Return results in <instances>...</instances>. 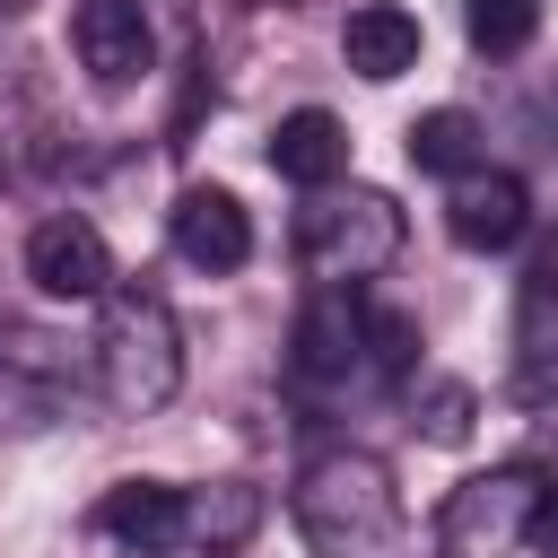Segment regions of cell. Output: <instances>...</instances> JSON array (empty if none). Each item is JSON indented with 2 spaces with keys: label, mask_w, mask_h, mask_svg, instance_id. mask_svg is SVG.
<instances>
[{
  "label": "cell",
  "mask_w": 558,
  "mask_h": 558,
  "mask_svg": "<svg viewBox=\"0 0 558 558\" xmlns=\"http://www.w3.org/2000/svg\"><path fill=\"white\" fill-rule=\"evenodd\" d=\"M401 140H410V166H418V174H471V166H480V122H471L462 105L418 113Z\"/></svg>",
  "instance_id": "5bb4252c"
},
{
  "label": "cell",
  "mask_w": 558,
  "mask_h": 558,
  "mask_svg": "<svg viewBox=\"0 0 558 558\" xmlns=\"http://www.w3.org/2000/svg\"><path fill=\"white\" fill-rule=\"evenodd\" d=\"M541 471H480L445 497V523H436V549L445 558H514L532 549V514H541Z\"/></svg>",
  "instance_id": "277c9868"
},
{
  "label": "cell",
  "mask_w": 558,
  "mask_h": 558,
  "mask_svg": "<svg viewBox=\"0 0 558 558\" xmlns=\"http://www.w3.org/2000/svg\"><path fill=\"white\" fill-rule=\"evenodd\" d=\"M445 227H453V244L462 253H506L523 227H532V192H523V174H506V166H471L462 183H453V201H445Z\"/></svg>",
  "instance_id": "52a82bcc"
},
{
  "label": "cell",
  "mask_w": 558,
  "mask_h": 558,
  "mask_svg": "<svg viewBox=\"0 0 558 558\" xmlns=\"http://www.w3.org/2000/svg\"><path fill=\"white\" fill-rule=\"evenodd\" d=\"M296 253H305V270L314 279H331V288H357V279H375L392 253H401V209H392V192H331L323 183V201H305V218H296Z\"/></svg>",
  "instance_id": "3957f363"
},
{
  "label": "cell",
  "mask_w": 558,
  "mask_h": 558,
  "mask_svg": "<svg viewBox=\"0 0 558 558\" xmlns=\"http://www.w3.org/2000/svg\"><path fill=\"white\" fill-rule=\"evenodd\" d=\"M253 523H262V497H253L244 480L183 488V514H174V541H166V549H235Z\"/></svg>",
  "instance_id": "7c38bea8"
},
{
  "label": "cell",
  "mask_w": 558,
  "mask_h": 558,
  "mask_svg": "<svg viewBox=\"0 0 558 558\" xmlns=\"http://www.w3.org/2000/svg\"><path fill=\"white\" fill-rule=\"evenodd\" d=\"M366 357H375L384 375H410V366H418V323H410V314H366Z\"/></svg>",
  "instance_id": "e0dca14e"
},
{
  "label": "cell",
  "mask_w": 558,
  "mask_h": 558,
  "mask_svg": "<svg viewBox=\"0 0 558 558\" xmlns=\"http://www.w3.org/2000/svg\"><path fill=\"white\" fill-rule=\"evenodd\" d=\"M418 418H427V436H436V445H462V436H471V384H453V375H427V401H418Z\"/></svg>",
  "instance_id": "2e32d148"
},
{
  "label": "cell",
  "mask_w": 558,
  "mask_h": 558,
  "mask_svg": "<svg viewBox=\"0 0 558 558\" xmlns=\"http://www.w3.org/2000/svg\"><path fill=\"white\" fill-rule=\"evenodd\" d=\"M70 44H78L87 78H105V87H131L157 61V35H148V9L140 0H87L78 26H70Z\"/></svg>",
  "instance_id": "ba28073f"
},
{
  "label": "cell",
  "mask_w": 558,
  "mask_h": 558,
  "mask_svg": "<svg viewBox=\"0 0 558 558\" xmlns=\"http://www.w3.org/2000/svg\"><path fill=\"white\" fill-rule=\"evenodd\" d=\"M174 514H183V488H166V480H113L105 506H96V532L140 541V549H166L174 541Z\"/></svg>",
  "instance_id": "4fadbf2b"
},
{
  "label": "cell",
  "mask_w": 558,
  "mask_h": 558,
  "mask_svg": "<svg viewBox=\"0 0 558 558\" xmlns=\"http://www.w3.org/2000/svg\"><path fill=\"white\" fill-rule=\"evenodd\" d=\"M96 384L113 410H166L183 384V331L157 288H105V331H96Z\"/></svg>",
  "instance_id": "7a4b0ae2"
},
{
  "label": "cell",
  "mask_w": 558,
  "mask_h": 558,
  "mask_svg": "<svg viewBox=\"0 0 558 558\" xmlns=\"http://www.w3.org/2000/svg\"><path fill=\"white\" fill-rule=\"evenodd\" d=\"M296 532L314 541V558H392L401 541V497H392V471L357 445H331L296 471V497H288Z\"/></svg>",
  "instance_id": "6da1fadb"
},
{
  "label": "cell",
  "mask_w": 558,
  "mask_h": 558,
  "mask_svg": "<svg viewBox=\"0 0 558 558\" xmlns=\"http://www.w3.org/2000/svg\"><path fill=\"white\" fill-rule=\"evenodd\" d=\"M174 253H183L192 270H244V253H253L244 201L218 192V183H192V192L174 201Z\"/></svg>",
  "instance_id": "9c48e42d"
},
{
  "label": "cell",
  "mask_w": 558,
  "mask_h": 558,
  "mask_svg": "<svg viewBox=\"0 0 558 558\" xmlns=\"http://www.w3.org/2000/svg\"><path fill=\"white\" fill-rule=\"evenodd\" d=\"M366 366V305H357V288H314L305 296V314H296V375H314V384H349Z\"/></svg>",
  "instance_id": "8992f818"
},
{
  "label": "cell",
  "mask_w": 558,
  "mask_h": 558,
  "mask_svg": "<svg viewBox=\"0 0 558 558\" xmlns=\"http://www.w3.org/2000/svg\"><path fill=\"white\" fill-rule=\"evenodd\" d=\"M462 26H471V44L480 52H523L532 35H541V0H462Z\"/></svg>",
  "instance_id": "9a60e30c"
},
{
  "label": "cell",
  "mask_w": 558,
  "mask_h": 558,
  "mask_svg": "<svg viewBox=\"0 0 558 558\" xmlns=\"http://www.w3.org/2000/svg\"><path fill=\"white\" fill-rule=\"evenodd\" d=\"M418 17L410 9H392V0H366V9H349V26H340V61L357 70V78H401V70H418Z\"/></svg>",
  "instance_id": "30bf717a"
},
{
  "label": "cell",
  "mask_w": 558,
  "mask_h": 558,
  "mask_svg": "<svg viewBox=\"0 0 558 558\" xmlns=\"http://www.w3.org/2000/svg\"><path fill=\"white\" fill-rule=\"evenodd\" d=\"M270 166H279L288 183L323 192V183H340V166H349V131H340L323 105H296V113H279V131H270Z\"/></svg>",
  "instance_id": "8fae6325"
},
{
  "label": "cell",
  "mask_w": 558,
  "mask_h": 558,
  "mask_svg": "<svg viewBox=\"0 0 558 558\" xmlns=\"http://www.w3.org/2000/svg\"><path fill=\"white\" fill-rule=\"evenodd\" d=\"M26 279L52 296V305H96L105 288H113V253H105V235L87 227V218H44L35 235H26Z\"/></svg>",
  "instance_id": "5b68a950"
}]
</instances>
